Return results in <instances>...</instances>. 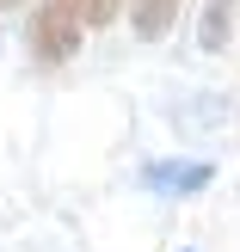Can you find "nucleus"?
Instances as JSON below:
<instances>
[{
  "instance_id": "f257e3e1",
  "label": "nucleus",
  "mask_w": 240,
  "mask_h": 252,
  "mask_svg": "<svg viewBox=\"0 0 240 252\" xmlns=\"http://www.w3.org/2000/svg\"><path fill=\"white\" fill-rule=\"evenodd\" d=\"M86 25H80V0H37L31 25H25V43H31V56L43 62V68H62V62L80 49Z\"/></svg>"
},
{
  "instance_id": "f03ea898",
  "label": "nucleus",
  "mask_w": 240,
  "mask_h": 252,
  "mask_svg": "<svg viewBox=\"0 0 240 252\" xmlns=\"http://www.w3.org/2000/svg\"><path fill=\"white\" fill-rule=\"evenodd\" d=\"M172 19H179V0H130V25L142 43H160L172 31Z\"/></svg>"
},
{
  "instance_id": "39448f33",
  "label": "nucleus",
  "mask_w": 240,
  "mask_h": 252,
  "mask_svg": "<svg viewBox=\"0 0 240 252\" xmlns=\"http://www.w3.org/2000/svg\"><path fill=\"white\" fill-rule=\"evenodd\" d=\"M117 6H123V0H80V25H86V31H105V25L117 19Z\"/></svg>"
},
{
  "instance_id": "7ed1b4c3",
  "label": "nucleus",
  "mask_w": 240,
  "mask_h": 252,
  "mask_svg": "<svg viewBox=\"0 0 240 252\" xmlns=\"http://www.w3.org/2000/svg\"><path fill=\"white\" fill-rule=\"evenodd\" d=\"M234 19H240V0H204V25H197L204 49H228V37H234Z\"/></svg>"
},
{
  "instance_id": "20e7f679",
  "label": "nucleus",
  "mask_w": 240,
  "mask_h": 252,
  "mask_svg": "<svg viewBox=\"0 0 240 252\" xmlns=\"http://www.w3.org/2000/svg\"><path fill=\"white\" fill-rule=\"evenodd\" d=\"M154 191H204L209 185V166H148L142 172Z\"/></svg>"
},
{
  "instance_id": "423d86ee",
  "label": "nucleus",
  "mask_w": 240,
  "mask_h": 252,
  "mask_svg": "<svg viewBox=\"0 0 240 252\" xmlns=\"http://www.w3.org/2000/svg\"><path fill=\"white\" fill-rule=\"evenodd\" d=\"M0 6H25V0H0Z\"/></svg>"
}]
</instances>
